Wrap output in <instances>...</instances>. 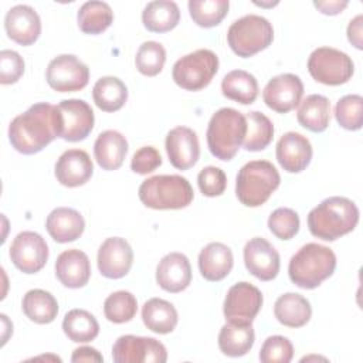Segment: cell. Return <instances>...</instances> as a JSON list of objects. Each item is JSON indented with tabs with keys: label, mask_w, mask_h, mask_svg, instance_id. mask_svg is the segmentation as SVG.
<instances>
[{
	"label": "cell",
	"mask_w": 363,
	"mask_h": 363,
	"mask_svg": "<svg viewBox=\"0 0 363 363\" xmlns=\"http://www.w3.org/2000/svg\"><path fill=\"white\" fill-rule=\"evenodd\" d=\"M55 138H60V113L48 102L31 105L9 125V140L23 155L41 152Z\"/></svg>",
	"instance_id": "obj_1"
},
{
	"label": "cell",
	"mask_w": 363,
	"mask_h": 363,
	"mask_svg": "<svg viewBox=\"0 0 363 363\" xmlns=\"http://www.w3.org/2000/svg\"><path fill=\"white\" fill-rule=\"evenodd\" d=\"M359 223V208L347 197L332 196L322 200L308 214L311 234L323 241H335L354 230Z\"/></svg>",
	"instance_id": "obj_2"
},
{
	"label": "cell",
	"mask_w": 363,
	"mask_h": 363,
	"mask_svg": "<svg viewBox=\"0 0 363 363\" xmlns=\"http://www.w3.org/2000/svg\"><path fill=\"white\" fill-rule=\"evenodd\" d=\"M336 268L335 252L322 244L308 242L289 259L288 275L292 284L302 289L318 288Z\"/></svg>",
	"instance_id": "obj_3"
},
{
	"label": "cell",
	"mask_w": 363,
	"mask_h": 363,
	"mask_svg": "<svg viewBox=\"0 0 363 363\" xmlns=\"http://www.w3.org/2000/svg\"><path fill=\"white\" fill-rule=\"evenodd\" d=\"M245 133V115L234 108H221L213 113L207 126L208 150L220 160H231L244 143Z\"/></svg>",
	"instance_id": "obj_4"
},
{
	"label": "cell",
	"mask_w": 363,
	"mask_h": 363,
	"mask_svg": "<svg viewBox=\"0 0 363 363\" xmlns=\"http://www.w3.org/2000/svg\"><path fill=\"white\" fill-rule=\"evenodd\" d=\"M143 206L153 210H179L194 197L190 182L180 174H157L143 180L138 190Z\"/></svg>",
	"instance_id": "obj_5"
},
{
	"label": "cell",
	"mask_w": 363,
	"mask_h": 363,
	"mask_svg": "<svg viewBox=\"0 0 363 363\" xmlns=\"http://www.w3.org/2000/svg\"><path fill=\"white\" fill-rule=\"evenodd\" d=\"M281 176L268 160H251L245 163L235 179V194L247 207L262 206L278 189Z\"/></svg>",
	"instance_id": "obj_6"
},
{
	"label": "cell",
	"mask_w": 363,
	"mask_h": 363,
	"mask_svg": "<svg viewBox=\"0 0 363 363\" xmlns=\"http://www.w3.org/2000/svg\"><path fill=\"white\" fill-rule=\"evenodd\" d=\"M274 40L272 24L262 16L247 14L235 20L227 31V43L234 54L242 58L268 48Z\"/></svg>",
	"instance_id": "obj_7"
},
{
	"label": "cell",
	"mask_w": 363,
	"mask_h": 363,
	"mask_svg": "<svg viewBox=\"0 0 363 363\" xmlns=\"http://www.w3.org/2000/svg\"><path fill=\"white\" fill-rule=\"evenodd\" d=\"M218 71V57L207 48L196 50L179 58L172 69L173 81L186 91L206 88Z\"/></svg>",
	"instance_id": "obj_8"
},
{
	"label": "cell",
	"mask_w": 363,
	"mask_h": 363,
	"mask_svg": "<svg viewBox=\"0 0 363 363\" xmlns=\"http://www.w3.org/2000/svg\"><path fill=\"white\" fill-rule=\"evenodd\" d=\"M308 71L311 77L320 84L342 85L352 78L354 64L352 58L340 50L319 47L313 50L308 58Z\"/></svg>",
	"instance_id": "obj_9"
},
{
	"label": "cell",
	"mask_w": 363,
	"mask_h": 363,
	"mask_svg": "<svg viewBox=\"0 0 363 363\" xmlns=\"http://www.w3.org/2000/svg\"><path fill=\"white\" fill-rule=\"evenodd\" d=\"M48 85L57 92H75L88 85L89 68L72 54L52 58L45 71Z\"/></svg>",
	"instance_id": "obj_10"
},
{
	"label": "cell",
	"mask_w": 363,
	"mask_h": 363,
	"mask_svg": "<svg viewBox=\"0 0 363 363\" xmlns=\"http://www.w3.org/2000/svg\"><path fill=\"white\" fill-rule=\"evenodd\" d=\"M112 359L116 363H164L167 352L155 337L123 335L112 346Z\"/></svg>",
	"instance_id": "obj_11"
},
{
	"label": "cell",
	"mask_w": 363,
	"mask_h": 363,
	"mask_svg": "<svg viewBox=\"0 0 363 363\" xmlns=\"http://www.w3.org/2000/svg\"><path fill=\"white\" fill-rule=\"evenodd\" d=\"M261 291L250 282L234 284L224 298L223 312L227 322L252 323L262 306Z\"/></svg>",
	"instance_id": "obj_12"
},
{
	"label": "cell",
	"mask_w": 363,
	"mask_h": 363,
	"mask_svg": "<svg viewBox=\"0 0 363 363\" xmlns=\"http://www.w3.org/2000/svg\"><path fill=\"white\" fill-rule=\"evenodd\" d=\"M48 245L35 231H23L10 245V258L17 269L24 274H35L48 261Z\"/></svg>",
	"instance_id": "obj_13"
},
{
	"label": "cell",
	"mask_w": 363,
	"mask_h": 363,
	"mask_svg": "<svg viewBox=\"0 0 363 363\" xmlns=\"http://www.w3.org/2000/svg\"><path fill=\"white\" fill-rule=\"evenodd\" d=\"M60 138L68 142L84 140L94 129V111L84 99H64L57 105Z\"/></svg>",
	"instance_id": "obj_14"
},
{
	"label": "cell",
	"mask_w": 363,
	"mask_h": 363,
	"mask_svg": "<svg viewBox=\"0 0 363 363\" xmlns=\"http://www.w3.org/2000/svg\"><path fill=\"white\" fill-rule=\"evenodd\" d=\"M302 95L303 84L295 74H279L271 78L262 91L265 105L278 113L295 109L301 104Z\"/></svg>",
	"instance_id": "obj_15"
},
{
	"label": "cell",
	"mask_w": 363,
	"mask_h": 363,
	"mask_svg": "<svg viewBox=\"0 0 363 363\" xmlns=\"http://www.w3.org/2000/svg\"><path fill=\"white\" fill-rule=\"evenodd\" d=\"M99 272L109 279L123 278L132 268L133 250L122 237L106 238L96 255Z\"/></svg>",
	"instance_id": "obj_16"
},
{
	"label": "cell",
	"mask_w": 363,
	"mask_h": 363,
	"mask_svg": "<svg viewBox=\"0 0 363 363\" xmlns=\"http://www.w3.org/2000/svg\"><path fill=\"white\" fill-rule=\"evenodd\" d=\"M244 264L255 278L272 281L279 272L281 258L271 242L262 237H254L244 247Z\"/></svg>",
	"instance_id": "obj_17"
},
{
	"label": "cell",
	"mask_w": 363,
	"mask_h": 363,
	"mask_svg": "<svg viewBox=\"0 0 363 363\" xmlns=\"http://www.w3.org/2000/svg\"><path fill=\"white\" fill-rule=\"evenodd\" d=\"M166 153L173 167L187 170L193 167L200 157V145L197 133L187 126H176L166 135Z\"/></svg>",
	"instance_id": "obj_18"
},
{
	"label": "cell",
	"mask_w": 363,
	"mask_h": 363,
	"mask_svg": "<svg viewBox=\"0 0 363 363\" xmlns=\"http://www.w3.org/2000/svg\"><path fill=\"white\" fill-rule=\"evenodd\" d=\"M4 28L14 43L31 45L41 33V20L38 13L27 4H17L9 9L4 17Z\"/></svg>",
	"instance_id": "obj_19"
},
{
	"label": "cell",
	"mask_w": 363,
	"mask_h": 363,
	"mask_svg": "<svg viewBox=\"0 0 363 363\" xmlns=\"http://www.w3.org/2000/svg\"><path fill=\"white\" fill-rule=\"evenodd\" d=\"M312 145L309 139L298 132L284 133L275 149L279 166L288 173H301L312 160Z\"/></svg>",
	"instance_id": "obj_20"
},
{
	"label": "cell",
	"mask_w": 363,
	"mask_h": 363,
	"mask_svg": "<svg viewBox=\"0 0 363 363\" xmlns=\"http://www.w3.org/2000/svg\"><path fill=\"white\" fill-rule=\"evenodd\" d=\"M54 173L60 184L65 187H78L91 179L94 164L85 150L68 149L58 157Z\"/></svg>",
	"instance_id": "obj_21"
},
{
	"label": "cell",
	"mask_w": 363,
	"mask_h": 363,
	"mask_svg": "<svg viewBox=\"0 0 363 363\" xmlns=\"http://www.w3.org/2000/svg\"><path fill=\"white\" fill-rule=\"evenodd\" d=\"M156 282L166 292L177 294L191 282V267L189 258L182 252L166 254L156 267Z\"/></svg>",
	"instance_id": "obj_22"
},
{
	"label": "cell",
	"mask_w": 363,
	"mask_h": 363,
	"mask_svg": "<svg viewBox=\"0 0 363 363\" xmlns=\"http://www.w3.org/2000/svg\"><path fill=\"white\" fill-rule=\"evenodd\" d=\"M55 277L67 288L77 289L85 286L91 277L88 255L77 248L62 251L55 261Z\"/></svg>",
	"instance_id": "obj_23"
},
{
	"label": "cell",
	"mask_w": 363,
	"mask_h": 363,
	"mask_svg": "<svg viewBox=\"0 0 363 363\" xmlns=\"http://www.w3.org/2000/svg\"><path fill=\"white\" fill-rule=\"evenodd\" d=\"M45 228L54 241L65 244L82 235L85 220L79 211L71 207H57L47 216Z\"/></svg>",
	"instance_id": "obj_24"
},
{
	"label": "cell",
	"mask_w": 363,
	"mask_h": 363,
	"mask_svg": "<svg viewBox=\"0 0 363 363\" xmlns=\"http://www.w3.org/2000/svg\"><path fill=\"white\" fill-rule=\"evenodd\" d=\"M233 251L223 242H210L199 254L200 274L211 282L224 279L233 269Z\"/></svg>",
	"instance_id": "obj_25"
},
{
	"label": "cell",
	"mask_w": 363,
	"mask_h": 363,
	"mask_svg": "<svg viewBox=\"0 0 363 363\" xmlns=\"http://www.w3.org/2000/svg\"><path fill=\"white\" fill-rule=\"evenodd\" d=\"M128 153L126 138L113 129L104 130L94 143V156L104 170H116L122 166Z\"/></svg>",
	"instance_id": "obj_26"
},
{
	"label": "cell",
	"mask_w": 363,
	"mask_h": 363,
	"mask_svg": "<svg viewBox=\"0 0 363 363\" xmlns=\"http://www.w3.org/2000/svg\"><path fill=\"white\" fill-rule=\"evenodd\" d=\"M274 315L277 320L288 328H302L312 316V306L309 301L301 294L286 292L274 303Z\"/></svg>",
	"instance_id": "obj_27"
},
{
	"label": "cell",
	"mask_w": 363,
	"mask_h": 363,
	"mask_svg": "<svg viewBox=\"0 0 363 363\" xmlns=\"http://www.w3.org/2000/svg\"><path fill=\"white\" fill-rule=\"evenodd\" d=\"M255 333L252 323L227 322L218 333V347L223 354L240 357L247 354L254 346Z\"/></svg>",
	"instance_id": "obj_28"
},
{
	"label": "cell",
	"mask_w": 363,
	"mask_h": 363,
	"mask_svg": "<svg viewBox=\"0 0 363 363\" xmlns=\"http://www.w3.org/2000/svg\"><path fill=\"white\" fill-rule=\"evenodd\" d=\"M142 320L145 326L159 335L174 330L179 315L173 303L162 298H150L142 306Z\"/></svg>",
	"instance_id": "obj_29"
},
{
	"label": "cell",
	"mask_w": 363,
	"mask_h": 363,
	"mask_svg": "<svg viewBox=\"0 0 363 363\" xmlns=\"http://www.w3.org/2000/svg\"><path fill=\"white\" fill-rule=\"evenodd\" d=\"M296 119L305 129L320 133L329 126L330 102L326 96L319 94L308 95L298 108Z\"/></svg>",
	"instance_id": "obj_30"
},
{
	"label": "cell",
	"mask_w": 363,
	"mask_h": 363,
	"mask_svg": "<svg viewBox=\"0 0 363 363\" xmlns=\"http://www.w3.org/2000/svg\"><path fill=\"white\" fill-rule=\"evenodd\" d=\"M179 6L170 0L150 1L142 11V23L152 33L170 31L179 24Z\"/></svg>",
	"instance_id": "obj_31"
},
{
	"label": "cell",
	"mask_w": 363,
	"mask_h": 363,
	"mask_svg": "<svg viewBox=\"0 0 363 363\" xmlns=\"http://www.w3.org/2000/svg\"><path fill=\"white\" fill-rule=\"evenodd\" d=\"M24 315L38 325L51 323L58 313V302L54 295L44 289H30L21 301Z\"/></svg>",
	"instance_id": "obj_32"
},
{
	"label": "cell",
	"mask_w": 363,
	"mask_h": 363,
	"mask_svg": "<svg viewBox=\"0 0 363 363\" xmlns=\"http://www.w3.org/2000/svg\"><path fill=\"white\" fill-rule=\"evenodd\" d=\"M221 92L231 101L250 105L258 96V82L248 71L234 69L224 75L221 81Z\"/></svg>",
	"instance_id": "obj_33"
},
{
	"label": "cell",
	"mask_w": 363,
	"mask_h": 363,
	"mask_svg": "<svg viewBox=\"0 0 363 363\" xmlns=\"http://www.w3.org/2000/svg\"><path fill=\"white\" fill-rule=\"evenodd\" d=\"M92 98L101 111L116 112L128 99V88L116 77H102L92 88Z\"/></svg>",
	"instance_id": "obj_34"
},
{
	"label": "cell",
	"mask_w": 363,
	"mask_h": 363,
	"mask_svg": "<svg viewBox=\"0 0 363 363\" xmlns=\"http://www.w3.org/2000/svg\"><path fill=\"white\" fill-rule=\"evenodd\" d=\"M62 330L67 337L75 343H88L99 333L96 318L85 309H71L62 320Z\"/></svg>",
	"instance_id": "obj_35"
},
{
	"label": "cell",
	"mask_w": 363,
	"mask_h": 363,
	"mask_svg": "<svg viewBox=\"0 0 363 363\" xmlns=\"http://www.w3.org/2000/svg\"><path fill=\"white\" fill-rule=\"evenodd\" d=\"M77 21L82 33L101 34L112 24L113 11L108 3L91 0L79 7Z\"/></svg>",
	"instance_id": "obj_36"
},
{
	"label": "cell",
	"mask_w": 363,
	"mask_h": 363,
	"mask_svg": "<svg viewBox=\"0 0 363 363\" xmlns=\"http://www.w3.org/2000/svg\"><path fill=\"white\" fill-rule=\"evenodd\" d=\"M247 133L244 149L248 152L264 150L274 138V125L271 119L258 111H251L245 115Z\"/></svg>",
	"instance_id": "obj_37"
},
{
	"label": "cell",
	"mask_w": 363,
	"mask_h": 363,
	"mask_svg": "<svg viewBox=\"0 0 363 363\" xmlns=\"http://www.w3.org/2000/svg\"><path fill=\"white\" fill-rule=\"evenodd\" d=\"M228 0H190L189 13L193 21L204 28L218 26L228 13Z\"/></svg>",
	"instance_id": "obj_38"
},
{
	"label": "cell",
	"mask_w": 363,
	"mask_h": 363,
	"mask_svg": "<svg viewBox=\"0 0 363 363\" xmlns=\"http://www.w3.org/2000/svg\"><path fill=\"white\" fill-rule=\"evenodd\" d=\"M138 301L129 291H116L104 302V313L109 322L125 323L135 318Z\"/></svg>",
	"instance_id": "obj_39"
},
{
	"label": "cell",
	"mask_w": 363,
	"mask_h": 363,
	"mask_svg": "<svg viewBox=\"0 0 363 363\" xmlns=\"http://www.w3.org/2000/svg\"><path fill=\"white\" fill-rule=\"evenodd\" d=\"M166 62V50L157 41H145L139 45L135 57L138 71L146 77L157 75Z\"/></svg>",
	"instance_id": "obj_40"
},
{
	"label": "cell",
	"mask_w": 363,
	"mask_h": 363,
	"mask_svg": "<svg viewBox=\"0 0 363 363\" xmlns=\"http://www.w3.org/2000/svg\"><path fill=\"white\" fill-rule=\"evenodd\" d=\"M337 123L347 130H359L363 123V98L357 94L342 96L335 106Z\"/></svg>",
	"instance_id": "obj_41"
},
{
	"label": "cell",
	"mask_w": 363,
	"mask_h": 363,
	"mask_svg": "<svg viewBox=\"0 0 363 363\" xmlns=\"http://www.w3.org/2000/svg\"><path fill=\"white\" fill-rule=\"evenodd\" d=\"M299 224L298 213L288 207H279L268 217V228L279 240L294 238L299 231Z\"/></svg>",
	"instance_id": "obj_42"
},
{
	"label": "cell",
	"mask_w": 363,
	"mask_h": 363,
	"mask_svg": "<svg viewBox=\"0 0 363 363\" xmlns=\"http://www.w3.org/2000/svg\"><path fill=\"white\" fill-rule=\"evenodd\" d=\"M258 357L262 363H289L294 357V346L288 337L274 335L264 340Z\"/></svg>",
	"instance_id": "obj_43"
},
{
	"label": "cell",
	"mask_w": 363,
	"mask_h": 363,
	"mask_svg": "<svg viewBox=\"0 0 363 363\" xmlns=\"http://www.w3.org/2000/svg\"><path fill=\"white\" fill-rule=\"evenodd\" d=\"M200 191L207 197L221 196L227 187V176L224 170L216 166H206L197 176Z\"/></svg>",
	"instance_id": "obj_44"
},
{
	"label": "cell",
	"mask_w": 363,
	"mask_h": 363,
	"mask_svg": "<svg viewBox=\"0 0 363 363\" xmlns=\"http://www.w3.org/2000/svg\"><path fill=\"white\" fill-rule=\"evenodd\" d=\"M24 74V60L13 50L0 51V82L10 85L17 82Z\"/></svg>",
	"instance_id": "obj_45"
},
{
	"label": "cell",
	"mask_w": 363,
	"mask_h": 363,
	"mask_svg": "<svg viewBox=\"0 0 363 363\" xmlns=\"http://www.w3.org/2000/svg\"><path fill=\"white\" fill-rule=\"evenodd\" d=\"M162 164V156L153 146H143L138 149L130 160L132 172L138 174H147Z\"/></svg>",
	"instance_id": "obj_46"
},
{
	"label": "cell",
	"mask_w": 363,
	"mask_h": 363,
	"mask_svg": "<svg viewBox=\"0 0 363 363\" xmlns=\"http://www.w3.org/2000/svg\"><path fill=\"white\" fill-rule=\"evenodd\" d=\"M362 26H363V16L362 14H357L353 20H350V23L347 26V40L357 50L363 48V43H362L363 30H362Z\"/></svg>",
	"instance_id": "obj_47"
},
{
	"label": "cell",
	"mask_w": 363,
	"mask_h": 363,
	"mask_svg": "<svg viewBox=\"0 0 363 363\" xmlns=\"http://www.w3.org/2000/svg\"><path fill=\"white\" fill-rule=\"evenodd\" d=\"M71 362H98L99 363V362H104V357L96 349L91 346H81L72 352Z\"/></svg>",
	"instance_id": "obj_48"
},
{
	"label": "cell",
	"mask_w": 363,
	"mask_h": 363,
	"mask_svg": "<svg viewBox=\"0 0 363 363\" xmlns=\"http://www.w3.org/2000/svg\"><path fill=\"white\" fill-rule=\"evenodd\" d=\"M347 1L343 0H329V1H313V6L323 14H328V16H335V14H339L342 13L343 9L347 7Z\"/></svg>",
	"instance_id": "obj_49"
}]
</instances>
